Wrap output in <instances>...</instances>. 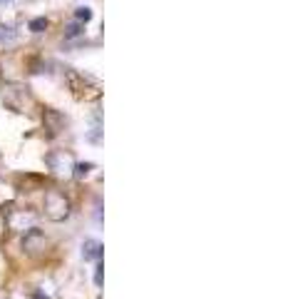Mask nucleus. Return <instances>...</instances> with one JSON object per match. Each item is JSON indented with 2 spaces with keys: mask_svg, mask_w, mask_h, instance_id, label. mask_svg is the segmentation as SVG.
<instances>
[{
  "mask_svg": "<svg viewBox=\"0 0 283 299\" xmlns=\"http://www.w3.org/2000/svg\"><path fill=\"white\" fill-rule=\"evenodd\" d=\"M45 214H48V219H52V222H62V219L70 214V200H67L62 192L50 190V192L45 195Z\"/></svg>",
  "mask_w": 283,
  "mask_h": 299,
  "instance_id": "1",
  "label": "nucleus"
},
{
  "mask_svg": "<svg viewBox=\"0 0 283 299\" xmlns=\"http://www.w3.org/2000/svg\"><path fill=\"white\" fill-rule=\"evenodd\" d=\"M67 83H70V88L75 90V95L77 97H82V100H90V97H100V88L90 80V78H85V75H79V72H67Z\"/></svg>",
  "mask_w": 283,
  "mask_h": 299,
  "instance_id": "2",
  "label": "nucleus"
},
{
  "mask_svg": "<svg viewBox=\"0 0 283 299\" xmlns=\"http://www.w3.org/2000/svg\"><path fill=\"white\" fill-rule=\"evenodd\" d=\"M43 244H45V235L40 232L37 227H30V230L25 232L23 247H25L27 252H40V249H43Z\"/></svg>",
  "mask_w": 283,
  "mask_h": 299,
  "instance_id": "3",
  "label": "nucleus"
},
{
  "mask_svg": "<svg viewBox=\"0 0 283 299\" xmlns=\"http://www.w3.org/2000/svg\"><path fill=\"white\" fill-rule=\"evenodd\" d=\"M50 167L57 172V175H67L70 172V167H72V160H70V155H65V152H55V155H50Z\"/></svg>",
  "mask_w": 283,
  "mask_h": 299,
  "instance_id": "4",
  "label": "nucleus"
},
{
  "mask_svg": "<svg viewBox=\"0 0 283 299\" xmlns=\"http://www.w3.org/2000/svg\"><path fill=\"white\" fill-rule=\"evenodd\" d=\"M102 257V244L97 239H85L82 242V259L85 262H100Z\"/></svg>",
  "mask_w": 283,
  "mask_h": 299,
  "instance_id": "5",
  "label": "nucleus"
},
{
  "mask_svg": "<svg viewBox=\"0 0 283 299\" xmlns=\"http://www.w3.org/2000/svg\"><path fill=\"white\" fill-rule=\"evenodd\" d=\"M45 125L50 127V132H60L62 125H65V120H62L60 112H55V110H45Z\"/></svg>",
  "mask_w": 283,
  "mask_h": 299,
  "instance_id": "6",
  "label": "nucleus"
},
{
  "mask_svg": "<svg viewBox=\"0 0 283 299\" xmlns=\"http://www.w3.org/2000/svg\"><path fill=\"white\" fill-rule=\"evenodd\" d=\"M85 32V28L79 25V23H70L67 28H65V40H72V37H79Z\"/></svg>",
  "mask_w": 283,
  "mask_h": 299,
  "instance_id": "7",
  "label": "nucleus"
},
{
  "mask_svg": "<svg viewBox=\"0 0 283 299\" xmlns=\"http://www.w3.org/2000/svg\"><path fill=\"white\" fill-rule=\"evenodd\" d=\"M72 170H75V177H77V179H82V177H87V175H90V170H92V162H77Z\"/></svg>",
  "mask_w": 283,
  "mask_h": 299,
  "instance_id": "8",
  "label": "nucleus"
},
{
  "mask_svg": "<svg viewBox=\"0 0 283 299\" xmlns=\"http://www.w3.org/2000/svg\"><path fill=\"white\" fill-rule=\"evenodd\" d=\"M27 28H30L32 32H45V30H48V18H32Z\"/></svg>",
  "mask_w": 283,
  "mask_h": 299,
  "instance_id": "9",
  "label": "nucleus"
},
{
  "mask_svg": "<svg viewBox=\"0 0 283 299\" xmlns=\"http://www.w3.org/2000/svg\"><path fill=\"white\" fill-rule=\"evenodd\" d=\"M15 30L13 28H3V25H0V43H10V40H15Z\"/></svg>",
  "mask_w": 283,
  "mask_h": 299,
  "instance_id": "10",
  "label": "nucleus"
},
{
  "mask_svg": "<svg viewBox=\"0 0 283 299\" xmlns=\"http://www.w3.org/2000/svg\"><path fill=\"white\" fill-rule=\"evenodd\" d=\"M75 18H77V20H85V23H87V20L92 18V10H90V8H77V10H75Z\"/></svg>",
  "mask_w": 283,
  "mask_h": 299,
  "instance_id": "11",
  "label": "nucleus"
},
{
  "mask_svg": "<svg viewBox=\"0 0 283 299\" xmlns=\"http://www.w3.org/2000/svg\"><path fill=\"white\" fill-rule=\"evenodd\" d=\"M102 269H104V267L97 265V272H95V284H97V287H102Z\"/></svg>",
  "mask_w": 283,
  "mask_h": 299,
  "instance_id": "12",
  "label": "nucleus"
},
{
  "mask_svg": "<svg viewBox=\"0 0 283 299\" xmlns=\"http://www.w3.org/2000/svg\"><path fill=\"white\" fill-rule=\"evenodd\" d=\"M8 3H13V0H0V5H8Z\"/></svg>",
  "mask_w": 283,
  "mask_h": 299,
  "instance_id": "13",
  "label": "nucleus"
}]
</instances>
